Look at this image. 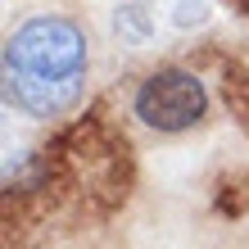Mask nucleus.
<instances>
[{
  "label": "nucleus",
  "instance_id": "obj_2",
  "mask_svg": "<svg viewBox=\"0 0 249 249\" xmlns=\"http://www.w3.org/2000/svg\"><path fill=\"white\" fill-rule=\"evenodd\" d=\"M209 109V91L195 72L186 68H159L136 86V100H131V113L154 127V131H186L204 118Z\"/></svg>",
  "mask_w": 249,
  "mask_h": 249
},
{
  "label": "nucleus",
  "instance_id": "obj_1",
  "mask_svg": "<svg viewBox=\"0 0 249 249\" xmlns=\"http://www.w3.org/2000/svg\"><path fill=\"white\" fill-rule=\"evenodd\" d=\"M86 36L72 18L41 14L5 41V100L27 118H59L82 100Z\"/></svg>",
  "mask_w": 249,
  "mask_h": 249
},
{
  "label": "nucleus",
  "instance_id": "obj_3",
  "mask_svg": "<svg viewBox=\"0 0 249 249\" xmlns=\"http://www.w3.org/2000/svg\"><path fill=\"white\" fill-rule=\"evenodd\" d=\"M240 5H245V9H249V0H240Z\"/></svg>",
  "mask_w": 249,
  "mask_h": 249
}]
</instances>
